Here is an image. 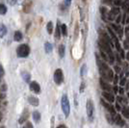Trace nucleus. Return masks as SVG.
Instances as JSON below:
<instances>
[{"label": "nucleus", "mask_w": 129, "mask_h": 128, "mask_svg": "<svg viewBox=\"0 0 129 128\" xmlns=\"http://www.w3.org/2000/svg\"><path fill=\"white\" fill-rule=\"evenodd\" d=\"M95 57H96V63H97V66H98V70H99V73L101 75V77H102L104 80L108 81V82L109 81H112L114 78L113 70L108 67V65L106 63L102 62L99 59L97 54L95 55Z\"/></svg>", "instance_id": "1"}, {"label": "nucleus", "mask_w": 129, "mask_h": 128, "mask_svg": "<svg viewBox=\"0 0 129 128\" xmlns=\"http://www.w3.org/2000/svg\"><path fill=\"white\" fill-rule=\"evenodd\" d=\"M61 107H62V110L64 113V117H68L70 116V100L68 98L67 94H64L61 98Z\"/></svg>", "instance_id": "2"}, {"label": "nucleus", "mask_w": 129, "mask_h": 128, "mask_svg": "<svg viewBox=\"0 0 129 128\" xmlns=\"http://www.w3.org/2000/svg\"><path fill=\"white\" fill-rule=\"evenodd\" d=\"M29 53H30V47L28 44H25V43L20 44L16 49V54L19 58H26L28 57Z\"/></svg>", "instance_id": "3"}, {"label": "nucleus", "mask_w": 129, "mask_h": 128, "mask_svg": "<svg viewBox=\"0 0 129 128\" xmlns=\"http://www.w3.org/2000/svg\"><path fill=\"white\" fill-rule=\"evenodd\" d=\"M53 78H54V82L57 84V85H61L64 81V74H63V70L61 69H57L55 70L53 75Z\"/></svg>", "instance_id": "4"}, {"label": "nucleus", "mask_w": 129, "mask_h": 128, "mask_svg": "<svg viewBox=\"0 0 129 128\" xmlns=\"http://www.w3.org/2000/svg\"><path fill=\"white\" fill-rule=\"evenodd\" d=\"M86 109H87V115L90 119H92L93 118V114H94V104L92 100L89 99L87 101V105H86Z\"/></svg>", "instance_id": "5"}, {"label": "nucleus", "mask_w": 129, "mask_h": 128, "mask_svg": "<svg viewBox=\"0 0 129 128\" xmlns=\"http://www.w3.org/2000/svg\"><path fill=\"white\" fill-rule=\"evenodd\" d=\"M113 120H114V122L116 123L118 126H119V127H124V126H125V121H124V119L121 117V116L118 115V114H117V115L113 117Z\"/></svg>", "instance_id": "6"}, {"label": "nucleus", "mask_w": 129, "mask_h": 128, "mask_svg": "<svg viewBox=\"0 0 129 128\" xmlns=\"http://www.w3.org/2000/svg\"><path fill=\"white\" fill-rule=\"evenodd\" d=\"M31 8H32V1L31 0H24L22 3V11L28 14L31 11Z\"/></svg>", "instance_id": "7"}, {"label": "nucleus", "mask_w": 129, "mask_h": 128, "mask_svg": "<svg viewBox=\"0 0 129 128\" xmlns=\"http://www.w3.org/2000/svg\"><path fill=\"white\" fill-rule=\"evenodd\" d=\"M99 84H100L101 89L104 90L105 91H110L111 90H112V87H111L110 84L108 83V81L104 80L103 78H100V79H99Z\"/></svg>", "instance_id": "8"}, {"label": "nucleus", "mask_w": 129, "mask_h": 128, "mask_svg": "<svg viewBox=\"0 0 129 128\" xmlns=\"http://www.w3.org/2000/svg\"><path fill=\"white\" fill-rule=\"evenodd\" d=\"M30 90L34 91L35 93H40L41 92V86L36 81H32L30 83Z\"/></svg>", "instance_id": "9"}, {"label": "nucleus", "mask_w": 129, "mask_h": 128, "mask_svg": "<svg viewBox=\"0 0 129 128\" xmlns=\"http://www.w3.org/2000/svg\"><path fill=\"white\" fill-rule=\"evenodd\" d=\"M102 95L103 97L107 100L108 102H111V103H113V102H115V96L112 94V93H110L109 91H103L102 92Z\"/></svg>", "instance_id": "10"}, {"label": "nucleus", "mask_w": 129, "mask_h": 128, "mask_svg": "<svg viewBox=\"0 0 129 128\" xmlns=\"http://www.w3.org/2000/svg\"><path fill=\"white\" fill-rule=\"evenodd\" d=\"M28 101L29 103L33 105V106L37 107L39 106V104H40V100H39L37 97H35V96H30V97H28Z\"/></svg>", "instance_id": "11"}, {"label": "nucleus", "mask_w": 129, "mask_h": 128, "mask_svg": "<svg viewBox=\"0 0 129 128\" xmlns=\"http://www.w3.org/2000/svg\"><path fill=\"white\" fill-rule=\"evenodd\" d=\"M60 22L59 20L57 21V25H56V29H55V38L57 39V40H60V38H61V35H62V32H61V26H60L59 24Z\"/></svg>", "instance_id": "12"}, {"label": "nucleus", "mask_w": 129, "mask_h": 128, "mask_svg": "<svg viewBox=\"0 0 129 128\" xmlns=\"http://www.w3.org/2000/svg\"><path fill=\"white\" fill-rule=\"evenodd\" d=\"M28 117H29V113H28V111H27V109H25V110H24V112H23V114H22L21 117L19 118L18 122L20 123V124H22V123L24 122L27 118H28Z\"/></svg>", "instance_id": "13"}, {"label": "nucleus", "mask_w": 129, "mask_h": 128, "mask_svg": "<svg viewBox=\"0 0 129 128\" xmlns=\"http://www.w3.org/2000/svg\"><path fill=\"white\" fill-rule=\"evenodd\" d=\"M6 34H7V27L3 23H0V38H4Z\"/></svg>", "instance_id": "14"}, {"label": "nucleus", "mask_w": 129, "mask_h": 128, "mask_svg": "<svg viewBox=\"0 0 129 128\" xmlns=\"http://www.w3.org/2000/svg\"><path fill=\"white\" fill-rule=\"evenodd\" d=\"M21 76H22V78H23V80L25 81L26 83H29V82H30V79H31V75H30V73H28L27 71H22Z\"/></svg>", "instance_id": "15"}, {"label": "nucleus", "mask_w": 129, "mask_h": 128, "mask_svg": "<svg viewBox=\"0 0 129 128\" xmlns=\"http://www.w3.org/2000/svg\"><path fill=\"white\" fill-rule=\"evenodd\" d=\"M41 117H42V116H41L40 112H38V111H35V112L33 113V118H34L35 122H37V123L40 122V121H41Z\"/></svg>", "instance_id": "16"}, {"label": "nucleus", "mask_w": 129, "mask_h": 128, "mask_svg": "<svg viewBox=\"0 0 129 128\" xmlns=\"http://www.w3.org/2000/svg\"><path fill=\"white\" fill-rule=\"evenodd\" d=\"M14 40L16 42H20L22 40V33L20 31H16L14 34Z\"/></svg>", "instance_id": "17"}, {"label": "nucleus", "mask_w": 129, "mask_h": 128, "mask_svg": "<svg viewBox=\"0 0 129 128\" xmlns=\"http://www.w3.org/2000/svg\"><path fill=\"white\" fill-rule=\"evenodd\" d=\"M64 54H66V47L64 44H61L59 46V55L61 58H64Z\"/></svg>", "instance_id": "18"}, {"label": "nucleus", "mask_w": 129, "mask_h": 128, "mask_svg": "<svg viewBox=\"0 0 129 128\" xmlns=\"http://www.w3.org/2000/svg\"><path fill=\"white\" fill-rule=\"evenodd\" d=\"M52 49H53V46H52L51 43H45V44H44V50H45L46 53H50V52L52 51Z\"/></svg>", "instance_id": "19"}, {"label": "nucleus", "mask_w": 129, "mask_h": 128, "mask_svg": "<svg viewBox=\"0 0 129 128\" xmlns=\"http://www.w3.org/2000/svg\"><path fill=\"white\" fill-rule=\"evenodd\" d=\"M46 30H47L48 34H50V35L53 33V23L51 21H49L48 23H47V25H46Z\"/></svg>", "instance_id": "20"}, {"label": "nucleus", "mask_w": 129, "mask_h": 128, "mask_svg": "<svg viewBox=\"0 0 129 128\" xmlns=\"http://www.w3.org/2000/svg\"><path fill=\"white\" fill-rule=\"evenodd\" d=\"M61 32H62V35L64 37H67V35H68V29H67V25L66 24H62L61 25Z\"/></svg>", "instance_id": "21"}, {"label": "nucleus", "mask_w": 129, "mask_h": 128, "mask_svg": "<svg viewBox=\"0 0 129 128\" xmlns=\"http://www.w3.org/2000/svg\"><path fill=\"white\" fill-rule=\"evenodd\" d=\"M7 13V7L4 4H0V15L4 16Z\"/></svg>", "instance_id": "22"}, {"label": "nucleus", "mask_w": 129, "mask_h": 128, "mask_svg": "<svg viewBox=\"0 0 129 128\" xmlns=\"http://www.w3.org/2000/svg\"><path fill=\"white\" fill-rule=\"evenodd\" d=\"M121 113H122V115H123L126 118H129V110H128V108L123 107V108L121 109Z\"/></svg>", "instance_id": "23"}, {"label": "nucleus", "mask_w": 129, "mask_h": 128, "mask_svg": "<svg viewBox=\"0 0 129 128\" xmlns=\"http://www.w3.org/2000/svg\"><path fill=\"white\" fill-rule=\"evenodd\" d=\"M100 13H101L102 18L105 20V16H106V14H107V9H106L105 7H101V8H100Z\"/></svg>", "instance_id": "24"}, {"label": "nucleus", "mask_w": 129, "mask_h": 128, "mask_svg": "<svg viewBox=\"0 0 129 128\" xmlns=\"http://www.w3.org/2000/svg\"><path fill=\"white\" fill-rule=\"evenodd\" d=\"M87 72V66L86 65H83L82 68H81V76H84Z\"/></svg>", "instance_id": "25"}, {"label": "nucleus", "mask_w": 129, "mask_h": 128, "mask_svg": "<svg viewBox=\"0 0 129 128\" xmlns=\"http://www.w3.org/2000/svg\"><path fill=\"white\" fill-rule=\"evenodd\" d=\"M5 74V70L3 69V67H2V65L0 64V78H2L3 76Z\"/></svg>", "instance_id": "26"}, {"label": "nucleus", "mask_w": 129, "mask_h": 128, "mask_svg": "<svg viewBox=\"0 0 129 128\" xmlns=\"http://www.w3.org/2000/svg\"><path fill=\"white\" fill-rule=\"evenodd\" d=\"M16 1H17V0H7V2H8V4H9V5H11V6L16 5Z\"/></svg>", "instance_id": "27"}, {"label": "nucleus", "mask_w": 129, "mask_h": 128, "mask_svg": "<svg viewBox=\"0 0 129 128\" xmlns=\"http://www.w3.org/2000/svg\"><path fill=\"white\" fill-rule=\"evenodd\" d=\"M24 128H34V126H33V124L30 122V121H28V122H26L25 126H24Z\"/></svg>", "instance_id": "28"}, {"label": "nucleus", "mask_w": 129, "mask_h": 128, "mask_svg": "<svg viewBox=\"0 0 129 128\" xmlns=\"http://www.w3.org/2000/svg\"><path fill=\"white\" fill-rule=\"evenodd\" d=\"M119 84H120V86L125 85V84H126V78H121V79H120V82H119Z\"/></svg>", "instance_id": "29"}, {"label": "nucleus", "mask_w": 129, "mask_h": 128, "mask_svg": "<svg viewBox=\"0 0 129 128\" xmlns=\"http://www.w3.org/2000/svg\"><path fill=\"white\" fill-rule=\"evenodd\" d=\"M113 80H114V84H115V85H117V83H118V75H116V76H114Z\"/></svg>", "instance_id": "30"}, {"label": "nucleus", "mask_w": 129, "mask_h": 128, "mask_svg": "<svg viewBox=\"0 0 129 128\" xmlns=\"http://www.w3.org/2000/svg\"><path fill=\"white\" fill-rule=\"evenodd\" d=\"M84 87H85V83H84V82H82L81 87H80V91H81V92H83V91H84V89H85Z\"/></svg>", "instance_id": "31"}, {"label": "nucleus", "mask_w": 129, "mask_h": 128, "mask_svg": "<svg viewBox=\"0 0 129 128\" xmlns=\"http://www.w3.org/2000/svg\"><path fill=\"white\" fill-rule=\"evenodd\" d=\"M116 109H117V111H121V108H120V106H119V104L118 103H116Z\"/></svg>", "instance_id": "32"}, {"label": "nucleus", "mask_w": 129, "mask_h": 128, "mask_svg": "<svg viewBox=\"0 0 129 128\" xmlns=\"http://www.w3.org/2000/svg\"><path fill=\"white\" fill-rule=\"evenodd\" d=\"M104 3H107L108 5H111L112 4V0H103Z\"/></svg>", "instance_id": "33"}, {"label": "nucleus", "mask_w": 129, "mask_h": 128, "mask_svg": "<svg viewBox=\"0 0 129 128\" xmlns=\"http://www.w3.org/2000/svg\"><path fill=\"white\" fill-rule=\"evenodd\" d=\"M113 90H114V91H115V92L117 93V92L118 91V87L117 85H115V86H114V89H113Z\"/></svg>", "instance_id": "34"}, {"label": "nucleus", "mask_w": 129, "mask_h": 128, "mask_svg": "<svg viewBox=\"0 0 129 128\" xmlns=\"http://www.w3.org/2000/svg\"><path fill=\"white\" fill-rule=\"evenodd\" d=\"M115 70H116V72H117V73H118V72L120 71V69H119V67L116 66V67H115Z\"/></svg>", "instance_id": "35"}, {"label": "nucleus", "mask_w": 129, "mask_h": 128, "mask_svg": "<svg viewBox=\"0 0 129 128\" xmlns=\"http://www.w3.org/2000/svg\"><path fill=\"white\" fill-rule=\"evenodd\" d=\"M118 91H119V93H120V94H123L124 90L122 89V88H119V90H118Z\"/></svg>", "instance_id": "36"}, {"label": "nucleus", "mask_w": 129, "mask_h": 128, "mask_svg": "<svg viewBox=\"0 0 129 128\" xmlns=\"http://www.w3.org/2000/svg\"><path fill=\"white\" fill-rule=\"evenodd\" d=\"M114 3H115V5H119V4H120V1H119V0H115Z\"/></svg>", "instance_id": "37"}, {"label": "nucleus", "mask_w": 129, "mask_h": 128, "mask_svg": "<svg viewBox=\"0 0 129 128\" xmlns=\"http://www.w3.org/2000/svg\"><path fill=\"white\" fill-rule=\"evenodd\" d=\"M70 2H71V0H66V5L70 6Z\"/></svg>", "instance_id": "38"}, {"label": "nucleus", "mask_w": 129, "mask_h": 128, "mask_svg": "<svg viewBox=\"0 0 129 128\" xmlns=\"http://www.w3.org/2000/svg\"><path fill=\"white\" fill-rule=\"evenodd\" d=\"M56 128H68L64 124H61V125H59L58 127H56Z\"/></svg>", "instance_id": "39"}, {"label": "nucleus", "mask_w": 129, "mask_h": 128, "mask_svg": "<svg viewBox=\"0 0 129 128\" xmlns=\"http://www.w3.org/2000/svg\"><path fill=\"white\" fill-rule=\"evenodd\" d=\"M2 91H6V85H2Z\"/></svg>", "instance_id": "40"}, {"label": "nucleus", "mask_w": 129, "mask_h": 128, "mask_svg": "<svg viewBox=\"0 0 129 128\" xmlns=\"http://www.w3.org/2000/svg\"><path fill=\"white\" fill-rule=\"evenodd\" d=\"M119 20H120V16H119L118 18H117V23H119Z\"/></svg>", "instance_id": "41"}, {"label": "nucleus", "mask_w": 129, "mask_h": 128, "mask_svg": "<svg viewBox=\"0 0 129 128\" xmlns=\"http://www.w3.org/2000/svg\"><path fill=\"white\" fill-rule=\"evenodd\" d=\"M126 59H127V60L129 61V51L127 52V54H126Z\"/></svg>", "instance_id": "42"}, {"label": "nucleus", "mask_w": 129, "mask_h": 128, "mask_svg": "<svg viewBox=\"0 0 129 128\" xmlns=\"http://www.w3.org/2000/svg\"><path fill=\"white\" fill-rule=\"evenodd\" d=\"M0 119H1V116H0Z\"/></svg>", "instance_id": "43"}, {"label": "nucleus", "mask_w": 129, "mask_h": 128, "mask_svg": "<svg viewBox=\"0 0 129 128\" xmlns=\"http://www.w3.org/2000/svg\"><path fill=\"white\" fill-rule=\"evenodd\" d=\"M128 97H129V92H128Z\"/></svg>", "instance_id": "44"}, {"label": "nucleus", "mask_w": 129, "mask_h": 128, "mask_svg": "<svg viewBox=\"0 0 129 128\" xmlns=\"http://www.w3.org/2000/svg\"><path fill=\"white\" fill-rule=\"evenodd\" d=\"M2 128H3V127H2Z\"/></svg>", "instance_id": "45"}]
</instances>
